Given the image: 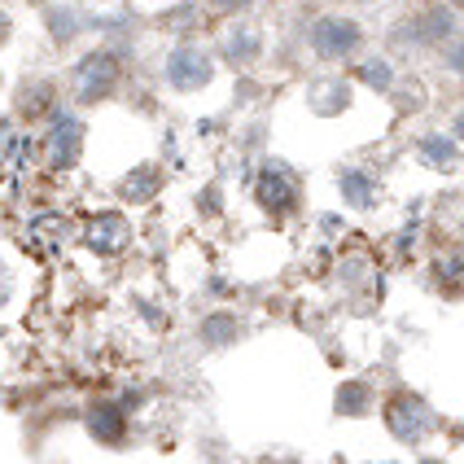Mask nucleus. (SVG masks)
<instances>
[{
  "label": "nucleus",
  "instance_id": "1a4fd4ad",
  "mask_svg": "<svg viewBox=\"0 0 464 464\" xmlns=\"http://www.w3.org/2000/svg\"><path fill=\"white\" fill-rule=\"evenodd\" d=\"M53 145H49V158L57 162V167H66L71 162V154H75V140H79V123H71V119H62L57 128H53L49 136Z\"/></svg>",
  "mask_w": 464,
  "mask_h": 464
},
{
  "label": "nucleus",
  "instance_id": "6ab92c4d",
  "mask_svg": "<svg viewBox=\"0 0 464 464\" xmlns=\"http://www.w3.org/2000/svg\"><path fill=\"white\" fill-rule=\"evenodd\" d=\"M447 9H464V0H447Z\"/></svg>",
  "mask_w": 464,
  "mask_h": 464
},
{
  "label": "nucleus",
  "instance_id": "9d476101",
  "mask_svg": "<svg viewBox=\"0 0 464 464\" xmlns=\"http://www.w3.org/2000/svg\"><path fill=\"white\" fill-rule=\"evenodd\" d=\"M420 158L434 162V167H442V171H451V167H456V140H447V136H425V140H420Z\"/></svg>",
  "mask_w": 464,
  "mask_h": 464
},
{
  "label": "nucleus",
  "instance_id": "9b49d317",
  "mask_svg": "<svg viewBox=\"0 0 464 464\" xmlns=\"http://www.w3.org/2000/svg\"><path fill=\"white\" fill-rule=\"evenodd\" d=\"M355 75H360L368 88H377V92H390V83H394L386 57H368V62H360V66H355Z\"/></svg>",
  "mask_w": 464,
  "mask_h": 464
},
{
  "label": "nucleus",
  "instance_id": "39448f33",
  "mask_svg": "<svg viewBox=\"0 0 464 464\" xmlns=\"http://www.w3.org/2000/svg\"><path fill=\"white\" fill-rule=\"evenodd\" d=\"M255 198L263 210H272V215H281V210L294 207V184L285 180V176H276V171H263L255 184Z\"/></svg>",
  "mask_w": 464,
  "mask_h": 464
},
{
  "label": "nucleus",
  "instance_id": "7ed1b4c3",
  "mask_svg": "<svg viewBox=\"0 0 464 464\" xmlns=\"http://www.w3.org/2000/svg\"><path fill=\"white\" fill-rule=\"evenodd\" d=\"M167 79H171L180 92H193V88H202L210 79V62L198 49H176L171 62H167Z\"/></svg>",
  "mask_w": 464,
  "mask_h": 464
},
{
  "label": "nucleus",
  "instance_id": "f8f14e48",
  "mask_svg": "<svg viewBox=\"0 0 464 464\" xmlns=\"http://www.w3.org/2000/svg\"><path fill=\"white\" fill-rule=\"evenodd\" d=\"M342 193H346L351 207H372V198H377V188H372V180H363V171H346L342 176Z\"/></svg>",
  "mask_w": 464,
  "mask_h": 464
},
{
  "label": "nucleus",
  "instance_id": "f3484780",
  "mask_svg": "<svg viewBox=\"0 0 464 464\" xmlns=\"http://www.w3.org/2000/svg\"><path fill=\"white\" fill-rule=\"evenodd\" d=\"M456 140H464V114L456 119Z\"/></svg>",
  "mask_w": 464,
  "mask_h": 464
},
{
  "label": "nucleus",
  "instance_id": "f03ea898",
  "mask_svg": "<svg viewBox=\"0 0 464 464\" xmlns=\"http://www.w3.org/2000/svg\"><path fill=\"white\" fill-rule=\"evenodd\" d=\"M386 420L390 430L399 434L403 442H416L425 430H430V416H425V403L420 399H412V394H403V399H394L386 408Z\"/></svg>",
  "mask_w": 464,
  "mask_h": 464
},
{
  "label": "nucleus",
  "instance_id": "dca6fc26",
  "mask_svg": "<svg viewBox=\"0 0 464 464\" xmlns=\"http://www.w3.org/2000/svg\"><path fill=\"white\" fill-rule=\"evenodd\" d=\"M210 5H215V9H224V14H241L250 0H210Z\"/></svg>",
  "mask_w": 464,
  "mask_h": 464
},
{
  "label": "nucleus",
  "instance_id": "a211bd4d",
  "mask_svg": "<svg viewBox=\"0 0 464 464\" xmlns=\"http://www.w3.org/2000/svg\"><path fill=\"white\" fill-rule=\"evenodd\" d=\"M5 31H9V18H5V14H0V40H5Z\"/></svg>",
  "mask_w": 464,
  "mask_h": 464
},
{
  "label": "nucleus",
  "instance_id": "2eb2a0df",
  "mask_svg": "<svg viewBox=\"0 0 464 464\" xmlns=\"http://www.w3.org/2000/svg\"><path fill=\"white\" fill-rule=\"evenodd\" d=\"M442 57H447V66H451L456 75H464V40H460V35L447 44V53H442Z\"/></svg>",
  "mask_w": 464,
  "mask_h": 464
},
{
  "label": "nucleus",
  "instance_id": "20e7f679",
  "mask_svg": "<svg viewBox=\"0 0 464 464\" xmlns=\"http://www.w3.org/2000/svg\"><path fill=\"white\" fill-rule=\"evenodd\" d=\"M114 79H119V71H114L110 57H88V62L79 66V97H83V102L102 97V92H110Z\"/></svg>",
  "mask_w": 464,
  "mask_h": 464
},
{
  "label": "nucleus",
  "instance_id": "6e6552de",
  "mask_svg": "<svg viewBox=\"0 0 464 464\" xmlns=\"http://www.w3.org/2000/svg\"><path fill=\"white\" fill-rule=\"evenodd\" d=\"M258 53H263V40H258V31H250V26H237L228 40H224V57L237 62V66L241 62H255Z\"/></svg>",
  "mask_w": 464,
  "mask_h": 464
},
{
  "label": "nucleus",
  "instance_id": "4468645a",
  "mask_svg": "<svg viewBox=\"0 0 464 464\" xmlns=\"http://www.w3.org/2000/svg\"><path fill=\"white\" fill-rule=\"evenodd\" d=\"M232 337H237V320L232 315H210L207 342H232Z\"/></svg>",
  "mask_w": 464,
  "mask_h": 464
},
{
  "label": "nucleus",
  "instance_id": "423d86ee",
  "mask_svg": "<svg viewBox=\"0 0 464 464\" xmlns=\"http://www.w3.org/2000/svg\"><path fill=\"white\" fill-rule=\"evenodd\" d=\"M88 246H92V250H105V255H110V250H123V246H128V224H123L119 215H102V219L88 228Z\"/></svg>",
  "mask_w": 464,
  "mask_h": 464
},
{
  "label": "nucleus",
  "instance_id": "0eeeda50",
  "mask_svg": "<svg viewBox=\"0 0 464 464\" xmlns=\"http://www.w3.org/2000/svg\"><path fill=\"white\" fill-rule=\"evenodd\" d=\"M420 35L425 40H439V44H451L460 31H456V9H447V5H434L425 18H420Z\"/></svg>",
  "mask_w": 464,
  "mask_h": 464
},
{
  "label": "nucleus",
  "instance_id": "ddd939ff",
  "mask_svg": "<svg viewBox=\"0 0 464 464\" xmlns=\"http://www.w3.org/2000/svg\"><path fill=\"white\" fill-rule=\"evenodd\" d=\"M368 386H360V382H351V386H342V394H337V412L342 416H355V412H363L368 408Z\"/></svg>",
  "mask_w": 464,
  "mask_h": 464
},
{
  "label": "nucleus",
  "instance_id": "f257e3e1",
  "mask_svg": "<svg viewBox=\"0 0 464 464\" xmlns=\"http://www.w3.org/2000/svg\"><path fill=\"white\" fill-rule=\"evenodd\" d=\"M311 49H315V57H324V62L355 57L363 49V26L355 18H342V14L315 18L311 23Z\"/></svg>",
  "mask_w": 464,
  "mask_h": 464
}]
</instances>
